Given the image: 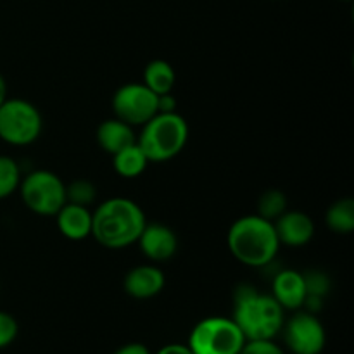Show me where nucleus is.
<instances>
[{"mask_svg": "<svg viewBox=\"0 0 354 354\" xmlns=\"http://www.w3.org/2000/svg\"><path fill=\"white\" fill-rule=\"evenodd\" d=\"M54 218L59 234L68 241L80 242L92 235V209L90 207L66 203Z\"/></svg>", "mask_w": 354, "mask_h": 354, "instance_id": "4468645a", "label": "nucleus"}, {"mask_svg": "<svg viewBox=\"0 0 354 354\" xmlns=\"http://www.w3.org/2000/svg\"><path fill=\"white\" fill-rule=\"evenodd\" d=\"M97 189L92 182L88 180H75L69 185H66V201L73 204H80V206L90 207L95 203Z\"/></svg>", "mask_w": 354, "mask_h": 354, "instance_id": "412c9836", "label": "nucleus"}, {"mask_svg": "<svg viewBox=\"0 0 354 354\" xmlns=\"http://www.w3.org/2000/svg\"><path fill=\"white\" fill-rule=\"evenodd\" d=\"M287 196L279 189H270L261 194L258 201V213L261 218L268 221H275L287 211Z\"/></svg>", "mask_w": 354, "mask_h": 354, "instance_id": "aec40b11", "label": "nucleus"}, {"mask_svg": "<svg viewBox=\"0 0 354 354\" xmlns=\"http://www.w3.org/2000/svg\"><path fill=\"white\" fill-rule=\"evenodd\" d=\"M286 348L292 354H322L327 344L324 324L311 311H294L280 330Z\"/></svg>", "mask_w": 354, "mask_h": 354, "instance_id": "1a4fd4ad", "label": "nucleus"}, {"mask_svg": "<svg viewBox=\"0 0 354 354\" xmlns=\"http://www.w3.org/2000/svg\"><path fill=\"white\" fill-rule=\"evenodd\" d=\"M325 223L330 228V232L337 235H349L354 232V201L351 197H342L325 213Z\"/></svg>", "mask_w": 354, "mask_h": 354, "instance_id": "a211bd4d", "label": "nucleus"}, {"mask_svg": "<svg viewBox=\"0 0 354 354\" xmlns=\"http://www.w3.org/2000/svg\"><path fill=\"white\" fill-rule=\"evenodd\" d=\"M341 2H351V0H341Z\"/></svg>", "mask_w": 354, "mask_h": 354, "instance_id": "bb28decb", "label": "nucleus"}, {"mask_svg": "<svg viewBox=\"0 0 354 354\" xmlns=\"http://www.w3.org/2000/svg\"><path fill=\"white\" fill-rule=\"evenodd\" d=\"M137 244L142 254L156 265L169 261L178 251V237L175 230L165 223H145Z\"/></svg>", "mask_w": 354, "mask_h": 354, "instance_id": "9d476101", "label": "nucleus"}, {"mask_svg": "<svg viewBox=\"0 0 354 354\" xmlns=\"http://www.w3.org/2000/svg\"><path fill=\"white\" fill-rule=\"evenodd\" d=\"M9 99V88H7V82L2 75H0V106Z\"/></svg>", "mask_w": 354, "mask_h": 354, "instance_id": "a878e982", "label": "nucleus"}, {"mask_svg": "<svg viewBox=\"0 0 354 354\" xmlns=\"http://www.w3.org/2000/svg\"><path fill=\"white\" fill-rule=\"evenodd\" d=\"M142 83L158 97L171 93L176 85L175 68L165 59H154L144 68Z\"/></svg>", "mask_w": 354, "mask_h": 354, "instance_id": "dca6fc26", "label": "nucleus"}, {"mask_svg": "<svg viewBox=\"0 0 354 354\" xmlns=\"http://www.w3.org/2000/svg\"><path fill=\"white\" fill-rule=\"evenodd\" d=\"M158 99L144 83H127L114 92L111 106L114 118L135 128L145 124L159 113Z\"/></svg>", "mask_w": 354, "mask_h": 354, "instance_id": "6e6552de", "label": "nucleus"}, {"mask_svg": "<svg viewBox=\"0 0 354 354\" xmlns=\"http://www.w3.org/2000/svg\"><path fill=\"white\" fill-rule=\"evenodd\" d=\"M245 337L232 318L207 317L196 324L189 335L194 354H239Z\"/></svg>", "mask_w": 354, "mask_h": 354, "instance_id": "423d86ee", "label": "nucleus"}, {"mask_svg": "<svg viewBox=\"0 0 354 354\" xmlns=\"http://www.w3.org/2000/svg\"><path fill=\"white\" fill-rule=\"evenodd\" d=\"M245 341L275 339L286 322V311L272 294H265L249 283H242L234 292V317Z\"/></svg>", "mask_w": 354, "mask_h": 354, "instance_id": "7ed1b4c3", "label": "nucleus"}, {"mask_svg": "<svg viewBox=\"0 0 354 354\" xmlns=\"http://www.w3.org/2000/svg\"><path fill=\"white\" fill-rule=\"evenodd\" d=\"M230 254L249 268H265L272 265L280 249L273 221L259 214H245L232 223L227 234Z\"/></svg>", "mask_w": 354, "mask_h": 354, "instance_id": "f03ea898", "label": "nucleus"}, {"mask_svg": "<svg viewBox=\"0 0 354 354\" xmlns=\"http://www.w3.org/2000/svg\"><path fill=\"white\" fill-rule=\"evenodd\" d=\"M239 354H286V351L273 339H256L245 341Z\"/></svg>", "mask_w": 354, "mask_h": 354, "instance_id": "5701e85b", "label": "nucleus"}, {"mask_svg": "<svg viewBox=\"0 0 354 354\" xmlns=\"http://www.w3.org/2000/svg\"><path fill=\"white\" fill-rule=\"evenodd\" d=\"M113 354H152L151 349L142 342H128V344L118 348Z\"/></svg>", "mask_w": 354, "mask_h": 354, "instance_id": "b1692460", "label": "nucleus"}, {"mask_svg": "<svg viewBox=\"0 0 354 354\" xmlns=\"http://www.w3.org/2000/svg\"><path fill=\"white\" fill-rule=\"evenodd\" d=\"M17 334H19V325L16 318L7 311H0V349L12 344Z\"/></svg>", "mask_w": 354, "mask_h": 354, "instance_id": "4be33fe9", "label": "nucleus"}, {"mask_svg": "<svg viewBox=\"0 0 354 354\" xmlns=\"http://www.w3.org/2000/svg\"><path fill=\"white\" fill-rule=\"evenodd\" d=\"M44 118L33 102L7 99L0 106V140L14 147L31 145L40 138Z\"/></svg>", "mask_w": 354, "mask_h": 354, "instance_id": "39448f33", "label": "nucleus"}, {"mask_svg": "<svg viewBox=\"0 0 354 354\" xmlns=\"http://www.w3.org/2000/svg\"><path fill=\"white\" fill-rule=\"evenodd\" d=\"M23 175L21 168L10 156H0V201L17 192Z\"/></svg>", "mask_w": 354, "mask_h": 354, "instance_id": "6ab92c4d", "label": "nucleus"}, {"mask_svg": "<svg viewBox=\"0 0 354 354\" xmlns=\"http://www.w3.org/2000/svg\"><path fill=\"white\" fill-rule=\"evenodd\" d=\"M17 190L24 206L38 216H55L68 203L66 183L61 176L48 169H35L24 175Z\"/></svg>", "mask_w": 354, "mask_h": 354, "instance_id": "0eeeda50", "label": "nucleus"}, {"mask_svg": "<svg viewBox=\"0 0 354 354\" xmlns=\"http://www.w3.org/2000/svg\"><path fill=\"white\" fill-rule=\"evenodd\" d=\"M166 286V277L156 263L138 265L128 270L123 280L124 292L138 301H147L162 292Z\"/></svg>", "mask_w": 354, "mask_h": 354, "instance_id": "9b49d317", "label": "nucleus"}, {"mask_svg": "<svg viewBox=\"0 0 354 354\" xmlns=\"http://www.w3.org/2000/svg\"><path fill=\"white\" fill-rule=\"evenodd\" d=\"M280 245L287 248H304L315 237V223L310 214L303 211H286L273 221Z\"/></svg>", "mask_w": 354, "mask_h": 354, "instance_id": "f8f14e48", "label": "nucleus"}, {"mask_svg": "<svg viewBox=\"0 0 354 354\" xmlns=\"http://www.w3.org/2000/svg\"><path fill=\"white\" fill-rule=\"evenodd\" d=\"M137 137L138 147L149 162H166L180 154L189 142V123L180 113H158Z\"/></svg>", "mask_w": 354, "mask_h": 354, "instance_id": "20e7f679", "label": "nucleus"}, {"mask_svg": "<svg viewBox=\"0 0 354 354\" xmlns=\"http://www.w3.org/2000/svg\"><path fill=\"white\" fill-rule=\"evenodd\" d=\"M135 142H137V135H135L133 127L118 120V118L102 121L97 128V144L109 156L123 151L124 147L135 144Z\"/></svg>", "mask_w": 354, "mask_h": 354, "instance_id": "2eb2a0df", "label": "nucleus"}, {"mask_svg": "<svg viewBox=\"0 0 354 354\" xmlns=\"http://www.w3.org/2000/svg\"><path fill=\"white\" fill-rule=\"evenodd\" d=\"M156 354H194L187 344H168L159 349Z\"/></svg>", "mask_w": 354, "mask_h": 354, "instance_id": "393cba45", "label": "nucleus"}, {"mask_svg": "<svg viewBox=\"0 0 354 354\" xmlns=\"http://www.w3.org/2000/svg\"><path fill=\"white\" fill-rule=\"evenodd\" d=\"M147 218L128 197H111L92 211V237L102 248L120 251L137 244Z\"/></svg>", "mask_w": 354, "mask_h": 354, "instance_id": "f257e3e1", "label": "nucleus"}, {"mask_svg": "<svg viewBox=\"0 0 354 354\" xmlns=\"http://www.w3.org/2000/svg\"><path fill=\"white\" fill-rule=\"evenodd\" d=\"M272 296L283 311L303 310L306 301V282L303 273L292 268L277 273L272 280Z\"/></svg>", "mask_w": 354, "mask_h": 354, "instance_id": "ddd939ff", "label": "nucleus"}, {"mask_svg": "<svg viewBox=\"0 0 354 354\" xmlns=\"http://www.w3.org/2000/svg\"><path fill=\"white\" fill-rule=\"evenodd\" d=\"M111 158H113V168L114 171H116V175H120L121 178L127 180L138 178V176L147 169L149 165V159L145 158V154L142 152V149L138 147L137 142L128 145V147H124L123 151L116 152V154L111 156Z\"/></svg>", "mask_w": 354, "mask_h": 354, "instance_id": "f3484780", "label": "nucleus"}]
</instances>
